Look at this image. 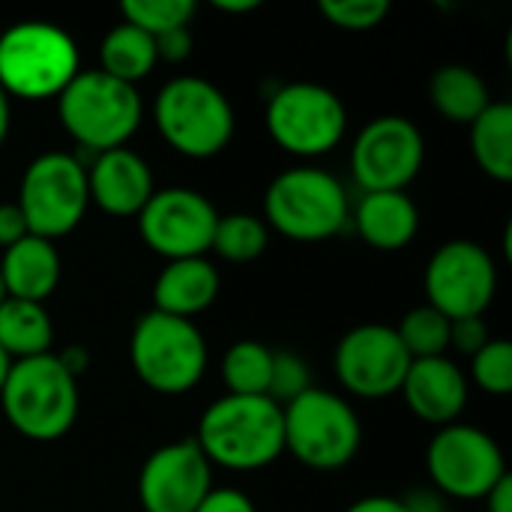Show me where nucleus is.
Segmentation results:
<instances>
[{"label":"nucleus","instance_id":"aec40b11","mask_svg":"<svg viewBox=\"0 0 512 512\" xmlns=\"http://www.w3.org/2000/svg\"><path fill=\"white\" fill-rule=\"evenodd\" d=\"M0 279L6 297L42 303L60 282V252L51 240L27 234L15 246L3 249Z\"/></svg>","mask_w":512,"mask_h":512},{"label":"nucleus","instance_id":"9b49d317","mask_svg":"<svg viewBox=\"0 0 512 512\" xmlns=\"http://www.w3.org/2000/svg\"><path fill=\"white\" fill-rule=\"evenodd\" d=\"M426 468L444 495L465 501L486 498L510 474L498 441L468 423H450L432 438Z\"/></svg>","mask_w":512,"mask_h":512},{"label":"nucleus","instance_id":"f704fd0d","mask_svg":"<svg viewBox=\"0 0 512 512\" xmlns=\"http://www.w3.org/2000/svg\"><path fill=\"white\" fill-rule=\"evenodd\" d=\"M153 42H156V57L159 60H171V63L186 60L189 51H192V33H189V27H177V30L159 33V36H153Z\"/></svg>","mask_w":512,"mask_h":512},{"label":"nucleus","instance_id":"20e7f679","mask_svg":"<svg viewBox=\"0 0 512 512\" xmlns=\"http://www.w3.org/2000/svg\"><path fill=\"white\" fill-rule=\"evenodd\" d=\"M78 72L72 36L48 21H21L0 33V87L6 96L48 99Z\"/></svg>","mask_w":512,"mask_h":512},{"label":"nucleus","instance_id":"a211bd4d","mask_svg":"<svg viewBox=\"0 0 512 512\" xmlns=\"http://www.w3.org/2000/svg\"><path fill=\"white\" fill-rule=\"evenodd\" d=\"M399 393L420 420L450 426L468 402V378L447 357L411 360Z\"/></svg>","mask_w":512,"mask_h":512},{"label":"nucleus","instance_id":"7c9ffc66","mask_svg":"<svg viewBox=\"0 0 512 512\" xmlns=\"http://www.w3.org/2000/svg\"><path fill=\"white\" fill-rule=\"evenodd\" d=\"M318 9L333 27L360 33V30L378 27L387 18L390 3L387 0H321Z\"/></svg>","mask_w":512,"mask_h":512},{"label":"nucleus","instance_id":"f257e3e1","mask_svg":"<svg viewBox=\"0 0 512 512\" xmlns=\"http://www.w3.org/2000/svg\"><path fill=\"white\" fill-rule=\"evenodd\" d=\"M195 444L210 465L258 471L285 450L282 405L270 396H222L198 420Z\"/></svg>","mask_w":512,"mask_h":512},{"label":"nucleus","instance_id":"39448f33","mask_svg":"<svg viewBox=\"0 0 512 512\" xmlns=\"http://www.w3.org/2000/svg\"><path fill=\"white\" fill-rule=\"evenodd\" d=\"M153 114L162 138L189 159L222 153L234 135V108L228 96L195 75L171 78L159 90Z\"/></svg>","mask_w":512,"mask_h":512},{"label":"nucleus","instance_id":"c9c22d12","mask_svg":"<svg viewBox=\"0 0 512 512\" xmlns=\"http://www.w3.org/2000/svg\"><path fill=\"white\" fill-rule=\"evenodd\" d=\"M27 234L30 231H27V222H24L18 204H0V246L9 249L18 240H24Z\"/></svg>","mask_w":512,"mask_h":512},{"label":"nucleus","instance_id":"a878e982","mask_svg":"<svg viewBox=\"0 0 512 512\" xmlns=\"http://www.w3.org/2000/svg\"><path fill=\"white\" fill-rule=\"evenodd\" d=\"M273 372V351L261 342H234L222 360V378L234 396H267Z\"/></svg>","mask_w":512,"mask_h":512},{"label":"nucleus","instance_id":"2eb2a0df","mask_svg":"<svg viewBox=\"0 0 512 512\" xmlns=\"http://www.w3.org/2000/svg\"><path fill=\"white\" fill-rule=\"evenodd\" d=\"M336 378L363 399H384L402 390V381L411 366L396 327L387 324H360L348 330L336 345Z\"/></svg>","mask_w":512,"mask_h":512},{"label":"nucleus","instance_id":"ea45409f","mask_svg":"<svg viewBox=\"0 0 512 512\" xmlns=\"http://www.w3.org/2000/svg\"><path fill=\"white\" fill-rule=\"evenodd\" d=\"M9 123H12V105H9L6 90L0 87V144H3L6 135H9Z\"/></svg>","mask_w":512,"mask_h":512},{"label":"nucleus","instance_id":"ddd939ff","mask_svg":"<svg viewBox=\"0 0 512 512\" xmlns=\"http://www.w3.org/2000/svg\"><path fill=\"white\" fill-rule=\"evenodd\" d=\"M426 156L423 132L402 114L375 117L354 141L351 168L363 192H405Z\"/></svg>","mask_w":512,"mask_h":512},{"label":"nucleus","instance_id":"6ab92c4d","mask_svg":"<svg viewBox=\"0 0 512 512\" xmlns=\"http://www.w3.org/2000/svg\"><path fill=\"white\" fill-rule=\"evenodd\" d=\"M219 294V270L207 258L168 261L153 285L156 312L192 321Z\"/></svg>","mask_w":512,"mask_h":512},{"label":"nucleus","instance_id":"2f4dec72","mask_svg":"<svg viewBox=\"0 0 512 512\" xmlns=\"http://www.w3.org/2000/svg\"><path fill=\"white\" fill-rule=\"evenodd\" d=\"M312 387V372L303 357L291 351H273V372H270V390L267 396L276 405H288L297 396H303Z\"/></svg>","mask_w":512,"mask_h":512},{"label":"nucleus","instance_id":"c756f323","mask_svg":"<svg viewBox=\"0 0 512 512\" xmlns=\"http://www.w3.org/2000/svg\"><path fill=\"white\" fill-rule=\"evenodd\" d=\"M471 378L492 396L512 393V345L507 339H489L471 357Z\"/></svg>","mask_w":512,"mask_h":512},{"label":"nucleus","instance_id":"bb28decb","mask_svg":"<svg viewBox=\"0 0 512 512\" xmlns=\"http://www.w3.org/2000/svg\"><path fill=\"white\" fill-rule=\"evenodd\" d=\"M267 243H270V231L264 219L249 213H228L219 216L210 249L231 264H249L261 258Z\"/></svg>","mask_w":512,"mask_h":512},{"label":"nucleus","instance_id":"4c0bfd02","mask_svg":"<svg viewBox=\"0 0 512 512\" xmlns=\"http://www.w3.org/2000/svg\"><path fill=\"white\" fill-rule=\"evenodd\" d=\"M486 510L489 512H512V477L507 474L486 498Z\"/></svg>","mask_w":512,"mask_h":512},{"label":"nucleus","instance_id":"473e14b6","mask_svg":"<svg viewBox=\"0 0 512 512\" xmlns=\"http://www.w3.org/2000/svg\"><path fill=\"white\" fill-rule=\"evenodd\" d=\"M489 342V327L483 321V315L477 318H459V321H450V345L462 354H477L483 345Z\"/></svg>","mask_w":512,"mask_h":512},{"label":"nucleus","instance_id":"f3484780","mask_svg":"<svg viewBox=\"0 0 512 512\" xmlns=\"http://www.w3.org/2000/svg\"><path fill=\"white\" fill-rule=\"evenodd\" d=\"M87 192L90 201L111 216H138L156 192L153 171L135 150L114 147L96 153L87 168Z\"/></svg>","mask_w":512,"mask_h":512},{"label":"nucleus","instance_id":"423d86ee","mask_svg":"<svg viewBox=\"0 0 512 512\" xmlns=\"http://www.w3.org/2000/svg\"><path fill=\"white\" fill-rule=\"evenodd\" d=\"M129 357L135 375L153 393L180 396L201 381L207 369V342L192 321L153 309L138 318L129 339Z\"/></svg>","mask_w":512,"mask_h":512},{"label":"nucleus","instance_id":"4be33fe9","mask_svg":"<svg viewBox=\"0 0 512 512\" xmlns=\"http://www.w3.org/2000/svg\"><path fill=\"white\" fill-rule=\"evenodd\" d=\"M429 99H432L435 111H441L447 120L468 123V126L492 102L489 87L480 78V72H474L465 63H447V66H441L432 75V81H429Z\"/></svg>","mask_w":512,"mask_h":512},{"label":"nucleus","instance_id":"c85d7f7f","mask_svg":"<svg viewBox=\"0 0 512 512\" xmlns=\"http://www.w3.org/2000/svg\"><path fill=\"white\" fill-rule=\"evenodd\" d=\"M120 12L126 24H135L138 30L159 36L177 27H189L195 15V3L192 0H123Z\"/></svg>","mask_w":512,"mask_h":512},{"label":"nucleus","instance_id":"f8f14e48","mask_svg":"<svg viewBox=\"0 0 512 512\" xmlns=\"http://www.w3.org/2000/svg\"><path fill=\"white\" fill-rule=\"evenodd\" d=\"M495 291H498L495 261L474 240H450L426 264L429 306L450 321L483 315L495 300Z\"/></svg>","mask_w":512,"mask_h":512},{"label":"nucleus","instance_id":"1a4fd4ad","mask_svg":"<svg viewBox=\"0 0 512 512\" xmlns=\"http://www.w3.org/2000/svg\"><path fill=\"white\" fill-rule=\"evenodd\" d=\"M15 204L27 222V231L54 243L87 213V168L69 153L48 150L24 168Z\"/></svg>","mask_w":512,"mask_h":512},{"label":"nucleus","instance_id":"dca6fc26","mask_svg":"<svg viewBox=\"0 0 512 512\" xmlns=\"http://www.w3.org/2000/svg\"><path fill=\"white\" fill-rule=\"evenodd\" d=\"M210 468L195 438L153 450L138 474V501L144 512H195L213 489Z\"/></svg>","mask_w":512,"mask_h":512},{"label":"nucleus","instance_id":"9d476101","mask_svg":"<svg viewBox=\"0 0 512 512\" xmlns=\"http://www.w3.org/2000/svg\"><path fill=\"white\" fill-rule=\"evenodd\" d=\"M345 126V102L315 81L285 84L267 102V129L273 141L294 156L330 153L342 141Z\"/></svg>","mask_w":512,"mask_h":512},{"label":"nucleus","instance_id":"393cba45","mask_svg":"<svg viewBox=\"0 0 512 512\" xmlns=\"http://www.w3.org/2000/svg\"><path fill=\"white\" fill-rule=\"evenodd\" d=\"M99 60H102V66H99L102 72H108L111 78H120L126 84L141 81L159 63L153 36L126 21L105 33V39L99 45Z\"/></svg>","mask_w":512,"mask_h":512},{"label":"nucleus","instance_id":"cd10ccee","mask_svg":"<svg viewBox=\"0 0 512 512\" xmlns=\"http://www.w3.org/2000/svg\"><path fill=\"white\" fill-rule=\"evenodd\" d=\"M396 333H399L405 351L411 354V360L444 357V351L450 348V318H444L429 303L411 309L402 318V324L396 327Z\"/></svg>","mask_w":512,"mask_h":512},{"label":"nucleus","instance_id":"6e6552de","mask_svg":"<svg viewBox=\"0 0 512 512\" xmlns=\"http://www.w3.org/2000/svg\"><path fill=\"white\" fill-rule=\"evenodd\" d=\"M348 216L345 186L321 168L282 171L264 192L267 225L300 243H318L339 234Z\"/></svg>","mask_w":512,"mask_h":512},{"label":"nucleus","instance_id":"b1692460","mask_svg":"<svg viewBox=\"0 0 512 512\" xmlns=\"http://www.w3.org/2000/svg\"><path fill=\"white\" fill-rule=\"evenodd\" d=\"M471 150L477 165L498 183L512 180V105L489 102L471 123Z\"/></svg>","mask_w":512,"mask_h":512},{"label":"nucleus","instance_id":"e433bc0d","mask_svg":"<svg viewBox=\"0 0 512 512\" xmlns=\"http://www.w3.org/2000/svg\"><path fill=\"white\" fill-rule=\"evenodd\" d=\"M345 512H411V507L399 498H387V495H372V498H360L357 504H351Z\"/></svg>","mask_w":512,"mask_h":512},{"label":"nucleus","instance_id":"0eeeda50","mask_svg":"<svg viewBox=\"0 0 512 512\" xmlns=\"http://www.w3.org/2000/svg\"><path fill=\"white\" fill-rule=\"evenodd\" d=\"M282 429L285 450L315 471L345 468L363 444L357 411L342 396L318 387L282 405Z\"/></svg>","mask_w":512,"mask_h":512},{"label":"nucleus","instance_id":"7ed1b4c3","mask_svg":"<svg viewBox=\"0 0 512 512\" xmlns=\"http://www.w3.org/2000/svg\"><path fill=\"white\" fill-rule=\"evenodd\" d=\"M57 111L63 129L93 153L123 147L141 126V96L135 84L111 78L102 69H78L60 90Z\"/></svg>","mask_w":512,"mask_h":512},{"label":"nucleus","instance_id":"4468645a","mask_svg":"<svg viewBox=\"0 0 512 512\" xmlns=\"http://www.w3.org/2000/svg\"><path fill=\"white\" fill-rule=\"evenodd\" d=\"M216 222L219 213L210 198L186 186L156 189L138 213L141 240L168 261L204 258L213 243Z\"/></svg>","mask_w":512,"mask_h":512},{"label":"nucleus","instance_id":"79ce46f5","mask_svg":"<svg viewBox=\"0 0 512 512\" xmlns=\"http://www.w3.org/2000/svg\"><path fill=\"white\" fill-rule=\"evenodd\" d=\"M6 300V288H3V279H0V303Z\"/></svg>","mask_w":512,"mask_h":512},{"label":"nucleus","instance_id":"5701e85b","mask_svg":"<svg viewBox=\"0 0 512 512\" xmlns=\"http://www.w3.org/2000/svg\"><path fill=\"white\" fill-rule=\"evenodd\" d=\"M51 318L42 303L6 297L0 303V348L9 360H27L48 354L51 348Z\"/></svg>","mask_w":512,"mask_h":512},{"label":"nucleus","instance_id":"72a5a7b5","mask_svg":"<svg viewBox=\"0 0 512 512\" xmlns=\"http://www.w3.org/2000/svg\"><path fill=\"white\" fill-rule=\"evenodd\" d=\"M195 512H255L249 495L237 489H210V495L198 504Z\"/></svg>","mask_w":512,"mask_h":512},{"label":"nucleus","instance_id":"58836bf2","mask_svg":"<svg viewBox=\"0 0 512 512\" xmlns=\"http://www.w3.org/2000/svg\"><path fill=\"white\" fill-rule=\"evenodd\" d=\"M213 6H216L219 12L243 15V12H255L261 3H258V0H213Z\"/></svg>","mask_w":512,"mask_h":512},{"label":"nucleus","instance_id":"412c9836","mask_svg":"<svg viewBox=\"0 0 512 512\" xmlns=\"http://www.w3.org/2000/svg\"><path fill=\"white\" fill-rule=\"evenodd\" d=\"M354 225L369 246L396 252L414 240L420 228V210L408 192H366L354 210Z\"/></svg>","mask_w":512,"mask_h":512},{"label":"nucleus","instance_id":"a19ab883","mask_svg":"<svg viewBox=\"0 0 512 512\" xmlns=\"http://www.w3.org/2000/svg\"><path fill=\"white\" fill-rule=\"evenodd\" d=\"M9 369H12V360H9V354L0 348V390H3V384H6V375H9Z\"/></svg>","mask_w":512,"mask_h":512},{"label":"nucleus","instance_id":"f03ea898","mask_svg":"<svg viewBox=\"0 0 512 512\" xmlns=\"http://www.w3.org/2000/svg\"><path fill=\"white\" fill-rule=\"evenodd\" d=\"M0 405L9 426L30 441L63 438L78 417V384L75 375L60 363L57 354H39L12 360Z\"/></svg>","mask_w":512,"mask_h":512}]
</instances>
